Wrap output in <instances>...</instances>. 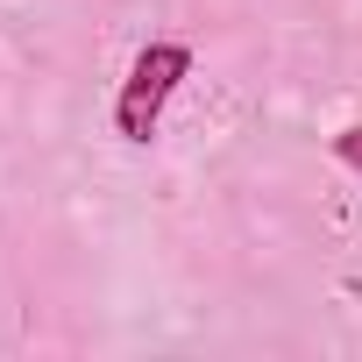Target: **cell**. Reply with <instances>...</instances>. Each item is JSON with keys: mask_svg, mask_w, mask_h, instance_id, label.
Returning a JSON list of instances; mask_svg holds the SVG:
<instances>
[{"mask_svg": "<svg viewBox=\"0 0 362 362\" xmlns=\"http://www.w3.org/2000/svg\"><path fill=\"white\" fill-rule=\"evenodd\" d=\"M192 78V50L185 43H170V36H156V43H142L135 50V64H128V78H121V93H114V135L121 142H156V128H163V107H170V93Z\"/></svg>", "mask_w": 362, "mask_h": 362, "instance_id": "cell-1", "label": "cell"}, {"mask_svg": "<svg viewBox=\"0 0 362 362\" xmlns=\"http://www.w3.org/2000/svg\"><path fill=\"white\" fill-rule=\"evenodd\" d=\"M327 149H334V163H348V170L362 177V121H355V128H341V135H334Z\"/></svg>", "mask_w": 362, "mask_h": 362, "instance_id": "cell-2", "label": "cell"}]
</instances>
